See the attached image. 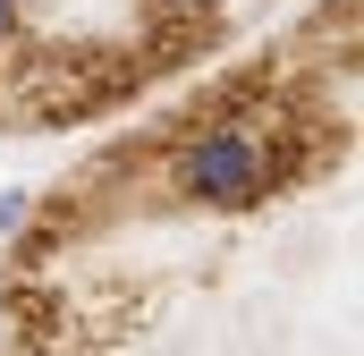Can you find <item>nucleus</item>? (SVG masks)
<instances>
[{"instance_id": "nucleus-3", "label": "nucleus", "mask_w": 364, "mask_h": 356, "mask_svg": "<svg viewBox=\"0 0 364 356\" xmlns=\"http://www.w3.org/2000/svg\"><path fill=\"white\" fill-rule=\"evenodd\" d=\"M161 9H170V17H220L229 0H161Z\"/></svg>"}, {"instance_id": "nucleus-2", "label": "nucleus", "mask_w": 364, "mask_h": 356, "mask_svg": "<svg viewBox=\"0 0 364 356\" xmlns=\"http://www.w3.org/2000/svg\"><path fill=\"white\" fill-rule=\"evenodd\" d=\"M26 34V0H0V43H17Z\"/></svg>"}, {"instance_id": "nucleus-4", "label": "nucleus", "mask_w": 364, "mask_h": 356, "mask_svg": "<svg viewBox=\"0 0 364 356\" xmlns=\"http://www.w3.org/2000/svg\"><path fill=\"white\" fill-rule=\"evenodd\" d=\"M26 221V195H0V229H17Z\"/></svg>"}, {"instance_id": "nucleus-1", "label": "nucleus", "mask_w": 364, "mask_h": 356, "mask_svg": "<svg viewBox=\"0 0 364 356\" xmlns=\"http://www.w3.org/2000/svg\"><path fill=\"white\" fill-rule=\"evenodd\" d=\"M279 178H288V136L263 119H220L170 162V187L203 212H246V204L279 195Z\"/></svg>"}]
</instances>
